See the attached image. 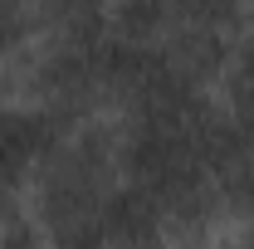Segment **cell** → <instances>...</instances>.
<instances>
[{
  "mask_svg": "<svg viewBox=\"0 0 254 249\" xmlns=\"http://www.w3.org/2000/svg\"><path fill=\"white\" fill-rule=\"evenodd\" d=\"M171 5L166 0H103V34L113 44L132 49H157L161 34L171 30Z\"/></svg>",
  "mask_w": 254,
  "mask_h": 249,
  "instance_id": "obj_1",
  "label": "cell"
},
{
  "mask_svg": "<svg viewBox=\"0 0 254 249\" xmlns=\"http://www.w3.org/2000/svg\"><path fill=\"white\" fill-rule=\"evenodd\" d=\"M240 30H254V0H240Z\"/></svg>",
  "mask_w": 254,
  "mask_h": 249,
  "instance_id": "obj_2",
  "label": "cell"
}]
</instances>
